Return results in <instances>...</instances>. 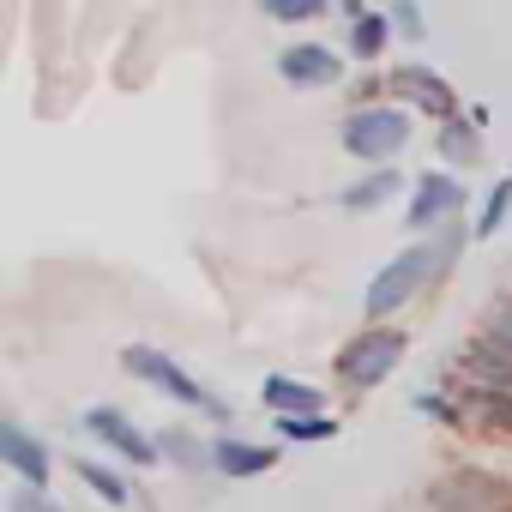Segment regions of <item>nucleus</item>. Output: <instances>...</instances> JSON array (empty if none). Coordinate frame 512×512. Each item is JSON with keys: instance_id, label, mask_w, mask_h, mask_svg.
<instances>
[{"instance_id": "nucleus-23", "label": "nucleus", "mask_w": 512, "mask_h": 512, "mask_svg": "<svg viewBox=\"0 0 512 512\" xmlns=\"http://www.w3.org/2000/svg\"><path fill=\"white\" fill-rule=\"evenodd\" d=\"M7 512H67L49 488H37V482H25V488H13V500H7Z\"/></svg>"}, {"instance_id": "nucleus-21", "label": "nucleus", "mask_w": 512, "mask_h": 512, "mask_svg": "<svg viewBox=\"0 0 512 512\" xmlns=\"http://www.w3.org/2000/svg\"><path fill=\"white\" fill-rule=\"evenodd\" d=\"M73 470H79V482H85L97 500H109V506H127V482H121L109 464H97V458H79Z\"/></svg>"}, {"instance_id": "nucleus-2", "label": "nucleus", "mask_w": 512, "mask_h": 512, "mask_svg": "<svg viewBox=\"0 0 512 512\" xmlns=\"http://www.w3.org/2000/svg\"><path fill=\"white\" fill-rule=\"evenodd\" d=\"M121 368L133 374V380H145V386H157L169 404H181V410H199V416H217L223 422V404L175 362V356H163V350H151V344H127L121 350Z\"/></svg>"}, {"instance_id": "nucleus-22", "label": "nucleus", "mask_w": 512, "mask_h": 512, "mask_svg": "<svg viewBox=\"0 0 512 512\" xmlns=\"http://www.w3.org/2000/svg\"><path fill=\"white\" fill-rule=\"evenodd\" d=\"M260 13L278 19V25H308V19L326 13V0H260Z\"/></svg>"}, {"instance_id": "nucleus-8", "label": "nucleus", "mask_w": 512, "mask_h": 512, "mask_svg": "<svg viewBox=\"0 0 512 512\" xmlns=\"http://www.w3.org/2000/svg\"><path fill=\"white\" fill-rule=\"evenodd\" d=\"M278 73H284L296 91H326V85L344 79V61H338L326 43H290V49L278 55Z\"/></svg>"}, {"instance_id": "nucleus-12", "label": "nucleus", "mask_w": 512, "mask_h": 512, "mask_svg": "<svg viewBox=\"0 0 512 512\" xmlns=\"http://www.w3.org/2000/svg\"><path fill=\"white\" fill-rule=\"evenodd\" d=\"M260 398H266L278 416H320V410H326V392L308 386V380H290V374H266Z\"/></svg>"}, {"instance_id": "nucleus-16", "label": "nucleus", "mask_w": 512, "mask_h": 512, "mask_svg": "<svg viewBox=\"0 0 512 512\" xmlns=\"http://www.w3.org/2000/svg\"><path fill=\"white\" fill-rule=\"evenodd\" d=\"M157 446H163V458H169V464H181V470H205V464H211V446H199L187 428H163V434H157Z\"/></svg>"}, {"instance_id": "nucleus-9", "label": "nucleus", "mask_w": 512, "mask_h": 512, "mask_svg": "<svg viewBox=\"0 0 512 512\" xmlns=\"http://www.w3.org/2000/svg\"><path fill=\"white\" fill-rule=\"evenodd\" d=\"M392 91H398L404 103H416L422 115H434V121H452V115H458V97H452V85H446L434 67H416V61L398 67V73H392Z\"/></svg>"}, {"instance_id": "nucleus-17", "label": "nucleus", "mask_w": 512, "mask_h": 512, "mask_svg": "<svg viewBox=\"0 0 512 512\" xmlns=\"http://www.w3.org/2000/svg\"><path fill=\"white\" fill-rule=\"evenodd\" d=\"M506 217H512V175H500V181H494V193L482 199V217L470 223V229H476V241L500 235V229H506Z\"/></svg>"}, {"instance_id": "nucleus-20", "label": "nucleus", "mask_w": 512, "mask_h": 512, "mask_svg": "<svg viewBox=\"0 0 512 512\" xmlns=\"http://www.w3.org/2000/svg\"><path fill=\"white\" fill-rule=\"evenodd\" d=\"M278 434L284 440H296V446H320V440H332L338 434V416H278Z\"/></svg>"}, {"instance_id": "nucleus-15", "label": "nucleus", "mask_w": 512, "mask_h": 512, "mask_svg": "<svg viewBox=\"0 0 512 512\" xmlns=\"http://www.w3.org/2000/svg\"><path fill=\"white\" fill-rule=\"evenodd\" d=\"M464 374H470L476 386H506V392H512V356H506L494 338H482V344L464 350Z\"/></svg>"}, {"instance_id": "nucleus-11", "label": "nucleus", "mask_w": 512, "mask_h": 512, "mask_svg": "<svg viewBox=\"0 0 512 512\" xmlns=\"http://www.w3.org/2000/svg\"><path fill=\"white\" fill-rule=\"evenodd\" d=\"M278 464V452L272 446H260V440H217L211 446V470H223V476H266Z\"/></svg>"}, {"instance_id": "nucleus-7", "label": "nucleus", "mask_w": 512, "mask_h": 512, "mask_svg": "<svg viewBox=\"0 0 512 512\" xmlns=\"http://www.w3.org/2000/svg\"><path fill=\"white\" fill-rule=\"evenodd\" d=\"M458 205H464V181L446 175V169H428V175H416V193H410L404 229H434V223H446Z\"/></svg>"}, {"instance_id": "nucleus-25", "label": "nucleus", "mask_w": 512, "mask_h": 512, "mask_svg": "<svg viewBox=\"0 0 512 512\" xmlns=\"http://www.w3.org/2000/svg\"><path fill=\"white\" fill-rule=\"evenodd\" d=\"M416 410H422V416H428V422H446V428H452V422H458V410H452V404H446V398H434V392H416Z\"/></svg>"}, {"instance_id": "nucleus-14", "label": "nucleus", "mask_w": 512, "mask_h": 512, "mask_svg": "<svg viewBox=\"0 0 512 512\" xmlns=\"http://www.w3.org/2000/svg\"><path fill=\"white\" fill-rule=\"evenodd\" d=\"M482 127H488V109H476L470 121H440V133H434V145H440V157H452V163H470L476 151H482Z\"/></svg>"}, {"instance_id": "nucleus-18", "label": "nucleus", "mask_w": 512, "mask_h": 512, "mask_svg": "<svg viewBox=\"0 0 512 512\" xmlns=\"http://www.w3.org/2000/svg\"><path fill=\"white\" fill-rule=\"evenodd\" d=\"M464 404H470L476 422H488V428H512V392H506V386H476Z\"/></svg>"}, {"instance_id": "nucleus-13", "label": "nucleus", "mask_w": 512, "mask_h": 512, "mask_svg": "<svg viewBox=\"0 0 512 512\" xmlns=\"http://www.w3.org/2000/svg\"><path fill=\"white\" fill-rule=\"evenodd\" d=\"M398 187H404V175H398L392 163H374L362 181H350V187L338 193V205H344V211H374V205L398 199Z\"/></svg>"}, {"instance_id": "nucleus-6", "label": "nucleus", "mask_w": 512, "mask_h": 512, "mask_svg": "<svg viewBox=\"0 0 512 512\" xmlns=\"http://www.w3.org/2000/svg\"><path fill=\"white\" fill-rule=\"evenodd\" d=\"M79 422H85V434H97V440H103L109 452H121L127 464H157V458H163V446H157L145 428H133L115 404H91Z\"/></svg>"}, {"instance_id": "nucleus-10", "label": "nucleus", "mask_w": 512, "mask_h": 512, "mask_svg": "<svg viewBox=\"0 0 512 512\" xmlns=\"http://www.w3.org/2000/svg\"><path fill=\"white\" fill-rule=\"evenodd\" d=\"M0 458H7L25 482H37V488H49V470H55V458H49V440H37L25 422H0Z\"/></svg>"}, {"instance_id": "nucleus-24", "label": "nucleus", "mask_w": 512, "mask_h": 512, "mask_svg": "<svg viewBox=\"0 0 512 512\" xmlns=\"http://www.w3.org/2000/svg\"><path fill=\"white\" fill-rule=\"evenodd\" d=\"M392 25H398V37H428V19L416 0H392Z\"/></svg>"}, {"instance_id": "nucleus-5", "label": "nucleus", "mask_w": 512, "mask_h": 512, "mask_svg": "<svg viewBox=\"0 0 512 512\" xmlns=\"http://www.w3.org/2000/svg\"><path fill=\"white\" fill-rule=\"evenodd\" d=\"M398 356H404V332L398 326H368V332H356L344 350H338V380L350 386V392H368V386H380L392 368H398Z\"/></svg>"}, {"instance_id": "nucleus-26", "label": "nucleus", "mask_w": 512, "mask_h": 512, "mask_svg": "<svg viewBox=\"0 0 512 512\" xmlns=\"http://www.w3.org/2000/svg\"><path fill=\"white\" fill-rule=\"evenodd\" d=\"M488 338L512 356V308H494V314H488Z\"/></svg>"}, {"instance_id": "nucleus-4", "label": "nucleus", "mask_w": 512, "mask_h": 512, "mask_svg": "<svg viewBox=\"0 0 512 512\" xmlns=\"http://www.w3.org/2000/svg\"><path fill=\"white\" fill-rule=\"evenodd\" d=\"M428 506L434 512H512V482L494 470L458 464L440 482H428Z\"/></svg>"}, {"instance_id": "nucleus-1", "label": "nucleus", "mask_w": 512, "mask_h": 512, "mask_svg": "<svg viewBox=\"0 0 512 512\" xmlns=\"http://www.w3.org/2000/svg\"><path fill=\"white\" fill-rule=\"evenodd\" d=\"M338 139H344V151L362 157V163H392V157L410 145V115H404L398 103H362V109L344 115Z\"/></svg>"}, {"instance_id": "nucleus-19", "label": "nucleus", "mask_w": 512, "mask_h": 512, "mask_svg": "<svg viewBox=\"0 0 512 512\" xmlns=\"http://www.w3.org/2000/svg\"><path fill=\"white\" fill-rule=\"evenodd\" d=\"M398 25H392V13H362L356 19V31H350V49L362 55V61H374L380 49H386V37H392Z\"/></svg>"}, {"instance_id": "nucleus-3", "label": "nucleus", "mask_w": 512, "mask_h": 512, "mask_svg": "<svg viewBox=\"0 0 512 512\" xmlns=\"http://www.w3.org/2000/svg\"><path fill=\"white\" fill-rule=\"evenodd\" d=\"M422 284H440V266H434V247H404L398 260H386L380 272H374V284H368V296H362V308H368V320H392Z\"/></svg>"}]
</instances>
